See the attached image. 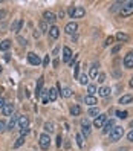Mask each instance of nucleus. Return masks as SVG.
<instances>
[{"mask_svg": "<svg viewBox=\"0 0 133 151\" xmlns=\"http://www.w3.org/2000/svg\"><path fill=\"white\" fill-rule=\"evenodd\" d=\"M133 14V0L132 2H122V8L119 11V15L121 17H128Z\"/></svg>", "mask_w": 133, "mask_h": 151, "instance_id": "obj_1", "label": "nucleus"}, {"mask_svg": "<svg viewBox=\"0 0 133 151\" xmlns=\"http://www.w3.org/2000/svg\"><path fill=\"white\" fill-rule=\"evenodd\" d=\"M69 15L72 19H81V17L86 15V9L83 6H75V8H70L69 9Z\"/></svg>", "mask_w": 133, "mask_h": 151, "instance_id": "obj_2", "label": "nucleus"}, {"mask_svg": "<svg viewBox=\"0 0 133 151\" xmlns=\"http://www.w3.org/2000/svg\"><path fill=\"white\" fill-rule=\"evenodd\" d=\"M110 134V140L112 142H116V140H119L122 137V134H124V128L122 127H113V130L109 133Z\"/></svg>", "mask_w": 133, "mask_h": 151, "instance_id": "obj_3", "label": "nucleus"}, {"mask_svg": "<svg viewBox=\"0 0 133 151\" xmlns=\"http://www.w3.org/2000/svg\"><path fill=\"white\" fill-rule=\"evenodd\" d=\"M49 145H51V137H49V134L44 133V134L40 136V146H41V150H47Z\"/></svg>", "mask_w": 133, "mask_h": 151, "instance_id": "obj_4", "label": "nucleus"}, {"mask_svg": "<svg viewBox=\"0 0 133 151\" xmlns=\"http://www.w3.org/2000/svg\"><path fill=\"white\" fill-rule=\"evenodd\" d=\"M107 121V116L106 114H98V116L95 118V121H94V125L96 127V128H103V125H104V122Z\"/></svg>", "mask_w": 133, "mask_h": 151, "instance_id": "obj_5", "label": "nucleus"}, {"mask_svg": "<svg viewBox=\"0 0 133 151\" xmlns=\"http://www.w3.org/2000/svg\"><path fill=\"white\" fill-rule=\"evenodd\" d=\"M124 67L126 69H132L133 67V51H130L126 57H124Z\"/></svg>", "mask_w": 133, "mask_h": 151, "instance_id": "obj_6", "label": "nucleus"}, {"mask_svg": "<svg viewBox=\"0 0 133 151\" xmlns=\"http://www.w3.org/2000/svg\"><path fill=\"white\" fill-rule=\"evenodd\" d=\"M43 19L46 23H55V20H57V15L54 14L52 11H44V14H43Z\"/></svg>", "mask_w": 133, "mask_h": 151, "instance_id": "obj_7", "label": "nucleus"}, {"mask_svg": "<svg viewBox=\"0 0 133 151\" xmlns=\"http://www.w3.org/2000/svg\"><path fill=\"white\" fill-rule=\"evenodd\" d=\"M28 61L32 66H38L40 63H41V60H40V57L37 54H34V52H29L28 54Z\"/></svg>", "mask_w": 133, "mask_h": 151, "instance_id": "obj_8", "label": "nucleus"}, {"mask_svg": "<svg viewBox=\"0 0 133 151\" xmlns=\"http://www.w3.org/2000/svg\"><path fill=\"white\" fill-rule=\"evenodd\" d=\"M77 29H78V25L75 23V21H70V23H68V25H66V28H64L66 34H69V35L75 34V32H77Z\"/></svg>", "mask_w": 133, "mask_h": 151, "instance_id": "obj_9", "label": "nucleus"}, {"mask_svg": "<svg viewBox=\"0 0 133 151\" xmlns=\"http://www.w3.org/2000/svg\"><path fill=\"white\" fill-rule=\"evenodd\" d=\"M72 51H70V49L68 47V46H64L63 47V61L64 63H69L70 60H72Z\"/></svg>", "mask_w": 133, "mask_h": 151, "instance_id": "obj_10", "label": "nucleus"}, {"mask_svg": "<svg viewBox=\"0 0 133 151\" xmlns=\"http://www.w3.org/2000/svg\"><path fill=\"white\" fill-rule=\"evenodd\" d=\"M81 131H83V134L81 136H89V134H90V124H89V121H86V119H84V121L81 122Z\"/></svg>", "mask_w": 133, "mask_h": 151, "instance_id": "obj_11", "label": "nucleus"}, {"mask_svg": "<svg viewBox=\"0 0 133 151\" xmlns=\"http://www.w3.org/2000/svg\"><path fill=\"white\" fill-rule=\"evenodd\" d=\"M113 127H115V121H113V119L106 121L104 125H103V133H110V131L113 130Z\"/></svg>", "mask_w": 133, "mask_h": 151, "instance_id": "obj_12", "label": "nucleus"}, {"mask_svg": "<svg viewBox=\"0 0 133 151\" xmlns=\"http://www.w3.org/2000/svg\"><path fill=\"white\" fill-rule=\"evenodd\" d=\"M12 112H14V105H12V104H5V105H3L2 113L5 114V116H11Z\"/></svg>", "mask_w": 133, "mask_h": 151, "instance_id": "obj_13", "label": "nucleus"}, {"mask_svg": "<svg viewBox=\"0 0 133 151\" xmlns=\"http://www.w3.org/2000/svg\"><path fill=\"white\" fill-rule=\"evenodd\" d=\"M58 35H60V29L57 28V26H51V28H49V37L52 40H57V38H58Z\"/></svg>", "mask_w": 133, "mask_h": 151, "instance_id": "obj_14", "label": "nucleus"}, {"mask_svg": "<svg viewBox=\"0 0 133 151\" xmlns=\"http://www.w3.org/2000/svg\"><path fill=\"white\" fill-rule=\"evenodd\" d=\"M21 26H23V20H15L14 23L11 25V31L12 32H19L21 29Z\"/></svg>", "mask_w": 133, "mask_h": 151, "instance_id": "obj_15", "label": "nucleus"}, {"mask_svg": "<svg viewBox=\"0 0 133 151\" xmlns=\"http://www.w3.org/2000/svg\"><path fill=\"white\" fill-rule=\"evenodd\" d=\"M41 88H43V78H38L37 87H35V96H37V99L41 96Z\"/></svg>", "mask_w": 133, "mask_h": 151, "instance_id": "obj_16", "label": "nucleus"}, {"mask_svg": "<svg viewBox=\"0 0 133 151\" xmlns=\"http://www.w3.org/2000/svg\"><path fill=\"white\" fill-rule=\"evenodd\" d=\"M19 125H20V130H21V128H28L29 119L26 118V116H20V118H19Z\"/></svg>", "mask_w": 133, "mask_h": 151, "instance_id": "obj_17", "label": "nucleus"}, {"mask_svg": "<svg viewBox=\"0 0 133 151\" xmlns=\"http://www.w3.org/2000/svg\"><path fill=\"white\" fill-rule=\"evenodd\" d=\"M84 102H86L87 105H90V107H94V105L98 102V101H96V98L95 96H90V95H87L86 98H84Z\"/></svg>", "mask_w": 133, "mask_h": 151, "instance_id": "obj_18", "label": "nucleus"}, {"mask_svg": "<svg viewBox=\"0 0 133 151\" xmlns=\"http://www.w3.org/2000/svg\"><path fill=\"white\" fill-rule=\"evenodd\" d=\"M19 114H12V118H11V121H9V124H8V130H12V128L15 127V124L19 122Z\"/></svg>", "mask_w": 133, "mask_h": 151, "instance_id": "obj_19", "label": "nucleus"}, {"mask_svg": "<svg viewBox=\"0 0 133 151\" xmlns=\"http://www.w3.org/2000/svg\"><path fill=\"white\" fill-rule=\"evenodd\" d=\"M47 96H49V101H55L57 98H58V90H57V88H49Z\"/></svg>", "mask_w": 133, "mask_h": 151, "instance_id": "obj_20", "label": "nucleus"}, {"mask_svg": "<svg viewBox=\"0 0 133 151\" xmlns=\"http://www.w3.org/2000/svg\"><path fill=\"white\" fill-rule=\"evenodd\" d=\"M110 92H112V90H110V87H101L98 90V95L103 96V98H107L110 95Z\"/></svg>", "mask_w": 133, "mask_h": 151, "instance_id": "obj_21", "label": "nucleus"}, {"mask_svg": "<svg viewBox=\"0 0 133 151\" xmlns=\"http://www.w3.org/2000/svg\"><path fill=\"white\" fill-rule=\"evenodd\" d=\"M133 101V96L132 95H124L119 98V104H130Z\"/></svg>", "mask_w": 133, "mask_h": 151, "instance_id": "obj_22", "label": "nucleus"}, {"mask_svg": "<svg viewBox=\"0 0 133 151\" xmlns=\"http://www.w3.org/2000/svg\"><path fill=\"white\" fill-rule=\"evenodd\" d=\"M115 38H116L118 41H121V44H122V41H124V43L128 41V35H127V34H122V32H118Z\"/></svg>", "mask_w": 133, "mask_h": 151, "instance_id": "obj_23", "label": "nucleus"}, {"mask_svg": "<svg viewBox=\"0 0 133 151\" xmlns=\"http://www.w3.org/2000/svg\"><path fill=\"white\" fill-rule=\"evenodd\" d=\"M60 95L63 98H69V96H72V90H70L69 87H66V88H63V90H60Z\"/></svg>", "mask_w": 133, "mask_h": 151, "instance_id": "obj_24", "label": "nucleus"}, {"mask_svg": "<svg viewBox=\"0 0 133 151\" xmlns=\"http://www.w3.org/2000/svg\"><path fill=\"white\" fill-rule=\"evenodd\" d=\"M9 47H11V41H9V40H3V41L0 43V49H2V51H8Z\"/></svg>", "mask_w": 133, "mask_h": 151, "instance_id": "obj_25", "label": "nucleus"}, {"mask_svg": "<svg viewBox=\"0 0 133 151\" xmlns=\"http://www.w3.org/2000/svg\"><path fill=\"white\" fill-rule=\"evenodd\" d=\"M70 113L74 114V116H78L80 113H81V108H80V105H72V107H70Z\"/></svg>", "mask_w": 133, "mask_h": 151, "instance_id": "obj_26", "label": "nucleus"}, {"mask_svg": "<svg viewBox=\"0 0 133 151\" xmlns=\"http://www.w3.org/2000/svg\"><path fill=\"white\" fill-rule=\"evenodd\" d=\"M90 76L92 78H96L98 76V64H94L90 67Z\"/></svg>", "mask_w": 133, "mask_h": 151, "instance_id": "obj_27", "label": "nucleus"}, {"mask_svg": "<svg viewBox=\"0 0 133 151\" xmlns=\"http://www.w3.org/2000/svg\"><path fill=\"white\" fill-rule=\"evenodd\" d=\"M80 84H83V86H86V84L89 82V76H87V75L86 73H83V75H80Z\"/></svg>", "mask_w": 133, "mask_h": 151, "instance_id": "obj_28", "label": "nucleus"}, {"mask_svg": "<svg viewBox=\"0 0 133 151\" xmlns=\"http://www.w3.org/2000/svg\"><path fill=\"white\" fill-rule=\"evenodd\" d=\"M23 144H25V137H23V136H20L19 139L14 142V148H19V146H21Z\"/></svg>", "mask_w": 133, "mask_h": 151, "instance_id": "obj_29", "label": "nucleus"}, {"mask_svg": "<svg viewBox=\"0 0 133 151\" xmlns=\"http://www.w3.org/2000/svg\"><path fill=\"white\" fill-rule=\"evenodd\" d=\"M44 131L52 133V131H54V124H52V122H46V124H44Z\"/></svg>", "mask_w": 133, "mask_h": 151, "instance_id": "obj_30", "label": "nucleus"}, {"mask_svg": "<svg viewBox=\"0 0 133 151\" xmlns=\"http://www.w3.org/2000/svg\"><path fill=\"white\" fill-rule=\"evenodd\" d=\"M75 139H77V144H78L80 148H83V146H84V139H83V136H81V134H77V136H75Z\"/></svg>", "mask_w": 133, "mask_h": 151, "instance_id": "obj_31", "label": "nucleus"}, {"mask_svg": "<svg viewBox=\"0 0 133 151\" xmlns=\"http://www.w3.org/2000/svg\"><path fill=\"white\" fill-rule=\"evenodd\" d=\"M40 32H49V28H47V25H46L44 20L40 23Z\"/></svg>", "mask_w": 133, "mask_h": 151, "instance_id": "obj_32", "label": "nucleus"}, {"mask_svg": "<svg viewBox=\"0 0 133 151\" xmlns=\"http://www.w3.org/2000/svg\"><path fill=\"white\" fill-rule=\"evenodd\" d=\"M87 114H89V116H98V114H100V112H98V108L92 107V108L87 112Z\"/></svg>", "mask_w": 133, "mask_h": 151, "instance_id": "obj_33", "label": "nucleus"}, {"mask_svg": "<svg viewBox=\"0 0 133 151\" xmlns=\"http://www.w3.org/2000/svg\"><path fill=\"white\" fill-rule=\"evenodd\" d=\"M116 116H118L119 119H126V118L128 116V113H127V112H121V110H118V112H116Z\"/></svg>", "mask_w": 133, "mask_h": 151, "instance_id": "obj_34", "label": "nucleus"}, {"mask_svg": "<svg viewBox=\"0 0 133 151\" xmlns=\"http://www.w3.org/2000/svg\"><path fill=\"white\" fill-rule=\"evenodd\" d=\"M74 75H75V78H77V79L80 78V64L78 63L74 66Z\"/></svg>", "mask_w": 133, "mask_h": 151, "instance_id": "obj_35", "label": "nucleus"}, {"mask_svg": "<svg viewBox=\"0 0 133 151\" xmlns=\"http://www.w3.org/2000/svg\"><path fill=\"white\" fill-rule=\"evenodd\" d=\"M95 92H96V87H95V86H92V84H90V86L87 87V93H89L90 96H94V95H95Z\"/></svg>", "mask_w": 133, "mask_h": 151, "instance_id": "obj_36", "label": "nucleus"}, {"mask_svg": "<svg viewBox=\"0 0 133 151\" xmlns=\"http://www.w3.org/2000/svg\"><path fill=\"white\" fill-rule=\"evenodd\" d=\"M96 81L103 84V82L106 81V75H104V73H98V76H96Z\"/></svg>", "mask_w": 133, "mask_h": 151, "instance_id": "obj_37", "label": "nucleus"}, {"mask_svg": "<svg viewBox=\"0 0 133 151\" xmlns=\"http://www.w3.org/2000/svg\"><path fill=\"white\" fill-rule=\"evenodd\" d=\"M49 63H51V58H49V55H46V57H44V60H43V66H44V67H47Z\"/></svg>", "mask_w": 133, "mask_h": 151, "instance_id": "obj_38", "label": "nucleus"}, {"mask_svg": "<svg viewBox=\"0 0 133 151\" xmlns=\"http://www.w3.org/2000/svg\"><path fill=\"white\" fill-rule=\"evenodd\" d=\"M17 40H19V43L21 44V46H26V44H28V41H26V38H23V37H19Z\"/></svg>", "mask_w": 133, "mask_h": 151, "instance_id": "obj_39", "label": "nucleus"}, {"mask_svg": "<svg viewBox=\"0 0 133 151\" xmlns=\"http://www.w3.org/2000/svg\"><path fill=\"white\" fill-rule=\"evenodd\" d=\"M77 60H78V55H74V58H72V60L69 61V63H70V66H72V67H74L75 64H77Z\"/></svg>", "mask_w": 133, "mask_h": 151, "instance_id": "obj_40", "label": "nucleus"}, {"mask_svg": "<svg viewBox=\"0 0 133 151\" xmlns=\"http://www.w3.org/2000/svg\"><path fill=\"white\" fill-rule=\"evenodd\" d=\"M113 41H115V37H109L107 40H106V43H104V44H106V46H109V44H112Z\"/></svg>", "mask_w": 133, "mask_h": 151, "instance_id": "obj_41", "label": "nucleus"}, {"mask_svg": "<svg viewBox=\"0 0 133 151\" xmlns=\"http://www.w3.org/2000/svg\"><path fill=\"white\" fill-rule=\"evenodd\" d=\"M121 46H122V44H121V43H119V44H118V46H115V47L112 49V54H116V52H119V49H121Z\"/></svg>", "mask_w": 133, "mask_h": 151, "instance_id": "obj_42", "label": "nucleus"}, {"mask_svg": "<svg viewBox=\"0 0 133 151\" xmlns=\"http://www.w3.org/2000/svg\"><path fill=\"white\" fill-rule=\"evenodd\" d=\"M28 133H29V128H21V130H20V134L21 136H26Z\"/></svg>", "mask_w": 133, "mask_h": 151, "instance_id": "obj_43", "label": "nucleus"}, {"mask_svg": "<svg viewBox=\"0 0 133 151\" xmlns=\"http://www.w3.org/2000/svg\"><path fill=\"white\" fill-rule=\"evenodd\" d=\"M6 128V124H5V121H0V131H3Z\"/></svg>", "mask_w": 133, "mask_h": 151, "instance_id": "obj_44", "label": "nucleus"}, {"mask_svg": "<svg viewBox=\"0 0 133 151\" xmlns=\"http://www.w3.org/2000/svg\"><path fill=\"white\" fill-rule=\"evenodd\" d=\"M5 15H6V11H5V9H2V11H0V20L5 19Z\"/></svg>", "mask_w": 133, "mask_h": 151, "instance_id": "obj_45", "label": "nucleus"}, {"mask_svg": "<svg viewBox=\"0 0 133 151\" xmlns=\"http://www.w3.org/2000/svg\"><path fill=\"white\" fill-rule=\"evenodd\" d=\"M127 139L130 140V142H133V130H132V131H130V133H128V134H127Z\"/></svg>", "mask_w": 133, "mask_h": 151, "instance_id": "obj_46", "label": "nucleus"}, {"mask_svg": "<svg viewBox=\"0 0 133 151\" xmlns=\"http://www.w3.org/2000/svg\"><path fill=\"white\" fill-rule=\"evenodd\" d=\"M40 35H41V32H40V29H37V31L34 32V37H35V38H38Z\"/></svg>", "mask_w": 133, "mask_h": 151, "instance_id": "obj_47", "label": "nucleus"}, {"mask_svg": "<svg viewBox=\"0 0 133 151\" xmlns=\"http://www.w3.org/2000/svg\"><path fill=\"white\" fill-rule=\"evenodd\" d=\"M6 102H5V99L3 98H0V108H3V105H5Z\"/></svg>", "mask_w": 133, "mask_h": 151, "instance_id": "obj_48", "label": "nucleus"}, {"mask_svg": "<svg viewBox=\"0 0 133 151\" xmlns=\"http://www.w3.org/2000/svg\"><path fill=\"white\" fill-rule=\"evenodd\" d=\"M57 145H58V146H61V136H58V137H57Z\"/></svg>", "mask_w": 133, "mask_h": 151, "instance_id": "obj_49", "label": "nucleus"}, {"mask_svg": "<svg viewBox=\"0 0 133 151\" xmlns=\"http://www.w3.org/2000/svg\"><path fill=\"white\" fill-rule=\"evenodd\" d=\"M130 87H133V78L130 79Z\"/></svg>", "mask_w": 133, "mask_h": 151, "instance_id": "obj_50", "label": "nucleus"}, {"mask_svg": "<svg viewBox=\"0 0 133 151\" xmlns=\"http://www.w3.org/2000/svg\"><path fill=\"white\" fill-rule=\"evenodd\" d=\"M130 127H133V121H132V122H130Z\"/></svg>", "mask_w": 133, "mask_h": 151, "instance_id": "obj_51", "label": "nucleus"}, {"mask_svg": "<svg viewBox=\"0 0 133 151\" xmlns=\"http://www.w3.org/2000/svg\"><path fill=\"white\" fill-rule=\"evenodd\" d=\"M0 72H2V66H0Z\"/></svg>", "mask_w": 133, "mask_h": 151, "instance_id": "obj_52", "label": "nucleus"}]
</instances>
